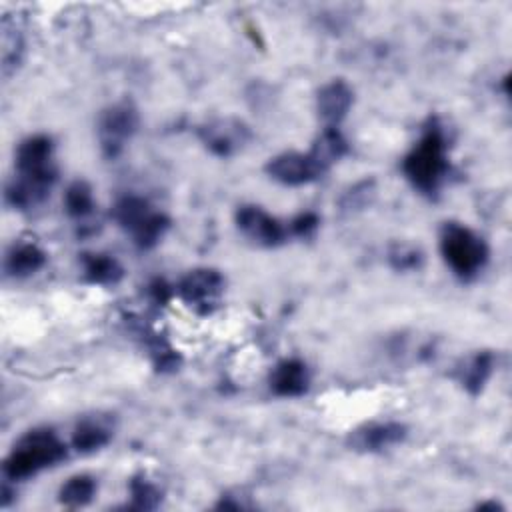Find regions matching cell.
Here are the masks:
<instances>
[{
  "label": "cell",
  "mask_w": 512,
  "mask_h": 512,
  "mask_svg": "<svg viewBox=\"0 0 512 512\" xmlns=\"http://www.w3.org/2000/svg\"><path fill=\"white\" fill-rule=\"evenodd\" d=\"M406 178L424 194H434L448 174L446 138L442 128L432 120L418 144L406 154L402 162Z\"/></svg>",
  "instance_id": "6da1fadb"
},
{
  "label": "cell",
  "mask_w": 512,
  "mask_h": 512,
  "mask_svg": "<svg viewBox=\"0 0 512 512\" xmlns=\"http://www.w3.org/2000/svg\"><path fill=\"white\" fill-rule=\"evenodd\" d=\"M62 458H66V446L52 430H30L4 460V476L22 480L46 466H54Z\"/></svg>",
  "instance_id": "7a4b0ae2"
},
{
  "label": "cell",
  "mask_w": 512,
  "mask_h": 512,
  "mask_svg": "<svg viewBox=\"0 0 512 512\" xmlns=\"http://www.w3.org/2000/svg\"><path fill=\"white\" fill-rule=\"evenodd\" d=\"M440 252L446 264L460 278L476 276L488 260L486 242L478 234H474L468 226H462L458 222H446L442 226Z\"/></svg>",
  "instance_id": "3957f363"
},
{
  "label": "cell",
  "mask_w": 512,
  "mask_h": 512,
  "mask_svg": "<svg viewBox=\"0 0 512 512\" xmlns=\"http://www.w3.org/2000/svg\"><path fill=\"white\" fill-rule=\"evenodd\" d=\"M112 218L130 232L138 248H152L170 226L168 216L140 196H122L112 208Z\"/></svg>",
  "instance_id": "277c9868"
},
{
  "label": "cell",
  "mask_w": 512,
  "mask_h": 512,
  "mask_svg": "<svg viewBox=\"0 0 512 512\" xmlns=\"http://www.w3.org/2000/svg\"><path fill=\"white\" fill-rule=\"evenodd\" d=\"M138 128V112L128 102H116L100 112L98 116V142L106 158H116L122 154L126 142L134 136Z\"/></svg>",
  "instance_id": "5b68a950"
},
{
  "label": "cell",
  "mask_w": 512,
  "mask_h": 512,
  "mask_svg": "<svg viewBox=\"0 0 512 512\" xmlns=\"http://www.w3.org/2000/svg\"><path fill=\"white\" fill-rule=\"evenodd\" d=\"M224 290V278L214 268L190 270L178 284V294L200 312H210Z\"/></svg>",
  "instance_id": "8992f818"
},
{
  "label": "cell",
  "mask_w": 512,
  "mask_h": 512,
  "mask_svg": "<svg viewBox=\"0 0 512 512\" xmlns=\"http://www.w3.org/2000/svg\"><path fill=\"white\" fill-rule=\"evenodd\" d=\"M266 172L272 180L286 186H302L320 178L326 170L312 158L310 152H284L266 164Z\"/></svg>",
  "instance_id": "52a82bcc"
},
{
  "label": "cell",
  "mask_w": 512,
  "mask_h": 512,
  "mask_svg": "<svg viewBox=\"0 0 512 512\" xmlns=\"http://www.w3.org/2000/svg\"><path fill=\"white\" fill-rule=\"evenodd\" d=\"M202 144L216 156H232L238 152L250 138V130L244 122L234 118H218L204 124L198 130Z\"/></svg>",
  "instance_id": "ba28073f"
},
{
  "label": "cell",
  "mask_w": 512,
  "mask_h": 512,
  "mask_svg": "<svg viewBox=\"0 0 512 512\" xmlns=\"http://www.w3.org/2000/svg\"><path fill=\"white\" fill-rule=\"evenodd\" d=\"M236 226L246 238H250L260 246H278L286 236L284 226L274 216H270L268 212H264L260 206H254V204H246L238 208Z\"/></svg>",
  "instance_id": "9c48e42d"
},
{
  "label": "cell",
  "mask_w": 512,
  "mask_h": 512,
  "mask_svg": "<svg viewBox=\"0 0 512 512\" xmlns=\"http://www.w3.org/2000/svg\"><path fill=\"white\" fill-rule=\"evenodd\" d=\"M58 172H38V174H18L6 188V200L18 210H28L44 202L56 182Z\"/></svg>",
  "instance_id": "30bf717a"
},
{
  "label": "cell",
  "mask_w": 512,
  "mask_h": 512,
  "mask_svg": "<svg viewBox=\"0 0 512 512\" xmlns=\"http://www.w3.org/2000/svg\"><path fill=\"white\" fill-rule=\"evenodd\" d=\"M408 430L400 422H374L366 424L350 434V446L360 452H382L400 444Z\"/></svg>",
  "instance_id": "8fae6325"
},
{
  "label": "cell",
  "mask_w": 512,
  "mask_h": 512,
  "mask_svg": "<svg viewBox=\"0 0 512 512\" xmlns=\"http://www.w3.org/2000/svg\"><path fill=\"white\" fill-rule=\"evenodd\" d=\"M354 100L352 88L344 80H330L318 90L316 110L326 126H338L340 120L348 114Z\"/></svg>",
  "instance_id": "7c38bea8"
},
{
  "label": "cell",
  "mask_w": 512,
  "mask_h": 512,
  "mask_svg": "<svg viewBox=\"0 0 512 512\" xmlns=\"http://www.w3.org/2000/svg\"><path fill=\"white\" fill-rule=\"evenodd\" d=\"M52 140L44 134L28 136L20 142L16 150V170L18 174H38L46 170H54L52 162Z\"/></svg>",
  "instance_id": "4fadbf2b"
},
{
  "label": "cell",
  "mask_w": 512,
  "mask_h": 512,
  "mask_svg": "<svg viewBox=\"0 0 512 512\" xmlns=\"http://www.w3.org/2000/svg\"><path fill=\"white\" fill-rule=\"evenodd\" d=\"M310 374L302 360L286 358L274 366L270 372V388L274 394L284 398L302 396L308 390Z\"/></svg>",
  "instance_id": "5bb4252c"
},
{
  "label": "cell",
  "mask_w": 512,
  "mask_h": 512,
  "mask_svg": "<svg viewBox=\"0 0 512 512\" xmlns=\"http://www.w3.org/2000/svg\"><path fill=\"white\" fill-rule=\"evenodd\" d=\"M46 264V254L32 242H20L10 248L6 254V272L14 278H26L38 272Z\"/></svg>",
  "instance_id": "9a60e30c"
},
{
  "label": "cell",
  "mask_w": 512,
  "mask_h": 512,
  "mask_svg": "<svg viewBox=\"0 0 512 512\" xmlns=\"http://www.w3.org/2000/svg\"><path fill=\"white\" fill-rule=\"evenodd\" d=\"M494 368V356L490 352H476L458 366V382L472 396L480 394Z\"/></svg>",
  "instance_id": "2e32d148"
},
{
  "label": "cell",
  "mask_w": 512,
  "mask_h": 512,
  "mask_svg": "<svg viewBox=\"0 0 512 512\" xmlns=\"http://www.w3.org/2000/svg\"><path fill=\"white\" fill-rule=\"evenodd\" d=\"M24 52V36L16 16H2V76L10 78Z\"/></svg>",
  "instance_id": "e0dca14e"
},
{
  "label": "cell",
  "mask_w": 512,
  "mask_h": 512,
  "mask_svg": "<svg viewBox=\"0 0 512 512\" xmlns=\"http://www.w3.org/2000/svg\"><path fill=\"white\" fill-rule=\"evenodd\" d=\"M308 152L326 170L330 164L338 162L348 152V142L342 136V132L338 130V126H326L316 136V140Z\"/></svg>",
  "instance_id": "ac0fdd59"
},
{
  "label": "cell",
  "mask_w": 512,
  "mask_h": 512,
  "mask_svg": "<svg viewBox=\"0 0 512 512\" xmlns=\"http://www.w3.org/2000/svg\"><path fill=\"white\" fill-rule=\"evenodd\" d=\"M82 266H84L86 278L94 284H114L122 278V272H124L116 258L108 254H98V252L82 254Z\"/></svg>",
  "instance_id": "d6986e66"
},
{
  "label": "cell",
  "mask_w": 512,
  "mask_h": 512,
  "mask_svg": "<svg viewBox=\"0 0 512 512\" xmlns=\"http://www.w3.org/2000/svg\"><path fill=\"white\" fill-rule=\"evenodd\" d=\"M94 494H96L94 478L88 474H76L62 484L58 492V500L68 508H80V506H86L94 498Z\"/></svg>",
  "instance_id": "ffe728a7"
},
{
  "label": "cell",
  "mask_w": 512,
  "mask_h": 512,
  "mask_svg": "<svg viewBox=\"0 0 512 512\" xmlns=\"http://www.w3.org/2000/svg\"><path fill=\"white\" fill-rule=\"evenodd\" d=\"M110 442V430L94 420H82L72 432V446L78 452H94Z\"/></svg>",
  "instance_id": "44dd1931"
},
{
  "label": "cell",
  "mask_w": 512,
  "mask_h": 512,
  "mask_svg": "<svg viewBox=\"0 0 512 512\" xmlns=\"http://www.w3.org/2000/svg\"><path fill=\"white\" fill-rule=\"evenodd\" d=\"M64 210L68 216L78 218V220H82L94 212V196H92V188L88 182L74 180L72 184H68V188L64 192Z\"/></svg>",
  "instance_id": "7402d4cb"
},
{
  "label": "cell",
  "mask_w": 512,
  "mask_h": 512,
  "mask_svg": "<svg viewBox=\"0 0 512 512\" xmlns=\"http://www.w3.org/2000/svg\"><path fill=\"white\" fill-rule=\"evenodd\" d=\"M130 496H132V508L136 510H154L162 500L160 488L150 480H146L144 476H134L130 480Z\"/></svg>",
  "instance_id": "603a6c76"
},
{
  "label": "cell",
  "mask_w": 512,
  "mask_h": 512,
  "mask_svg": "<svg viewBox=\"0 0 512 512\" xmlns=\"http://www.w3.org/2000/svg\"><path fill=\"white\" fill-rule=\"evenodd\" d=\"M372 196H374V180H362L354 184L348 192H344V196L340 198V208L346 212L360 210L366 204H370Z\"/></svg>",
  "instance_id": "cb8c5ba5"
},
{
  "label": "cell",
  "mask_w": 512,
  "mask_h": 512,
  "mask_svg": "<svg viewBox=\"0 0 512 512\" xmlns=\"http://www.w3.org/2000/svg\"><path fill=\"white\" fill-rule=\"evenodd\" d=\"M388 260L394 270H414L422 264V252L410 244H394L388 250Z\"/></svg>",
  "instance_id": "d4e9b609"
},
{
  "label": "cell",
  "mask_w": 512,
  "mask_h": 512,
  "mask_svg": "<svg viewBox=\"0 0 512 512\" xmlns=\"http://www.w3.org/2000/svg\"><path fill=\"white\" fill-rule=\"evenodd\" d=\"M318 224H320V220H318V216L314 212H304V214H298L290 222V230L296 236H310L318 228Z\"/></svg>",
  "instance_id": "484cf974"
},
{
  "label": "cell",
  "mask_w": 512,
  "mask_h": 512,
  "mask_svg": "<svg viewBox=\"0 0 512 512\" xmlns=\"http://www.w3.org/2000/svg\"><path fill=\"white\" fill-rule=\"evenodd\" d=\"M150 292H152V296H154L156 302H166L168 296H170V288L166 286L164 280H154V282L150 284Z\"/></svg>",
  "instance_id": "4316f807"
}]
</instances>
